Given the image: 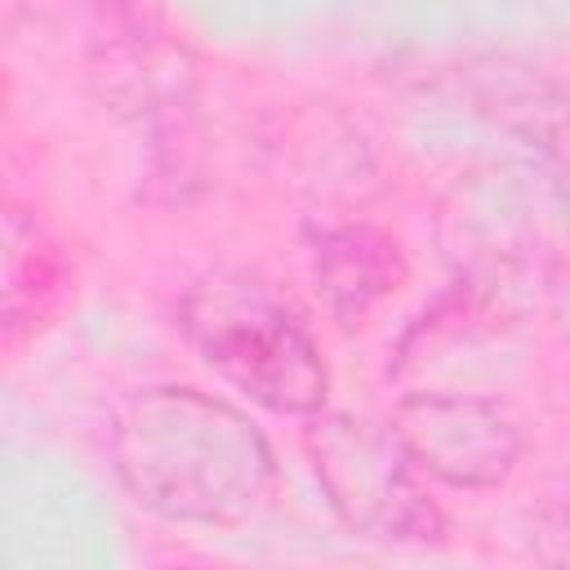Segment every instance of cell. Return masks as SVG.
Masks as SVG:
<instances>
[{
  "label": "cell",
  "mask_w": 570,
  "mask_h": 570,
  "mask_svg": "<svg viewBox=\"0 0 570 570\" xmlns=\"http://www.w3.org/2000/svg\"><path fill=\"white\" fill-rule=\"evenodd\" d=\"M71 281H76V267L67 249L45 232V223L31 209L9 205L4 209V289H0L4 338L22 343L27 334H40L62 312Z\"/></svg>",
  "instance_id": "cell-5"
},
{
  "label": "cell",
  "mask_w": 570,
  "mask_h": 570,
  "mask_svg": "<svg viewBox=\"0 0 570 570\" xmlns=\"http://www.w3.org/2000/svg\"><path fill=\"white\" fill-rule=\"evenodd\" d=\"M392 432L401 436L414 468L454 490H490L508 481L521 454L512 419L468 392H410L392 410Z\"/></svg>",
  "instance_id": "cell-4"
},
{
  "label": "cell",
  "mask_w": 570,
  "mask_h": 570,
  "mask_svg": "<svg viewBox=\"0 0 570 570\" xmlns=\"http://www.w3.org/2000/svg\"><path fill=\"white\" fill-rule=\"evenodd\" d=\"M178 325L200 361L249 401L276 414H316L325 405V361L285 298L249 276H209L183 307Z\"/></svg>",
  "instance_id": "cell-2"
},
{
  "label": "cell",
  "mask_w": 570,
  "mask_h": 570,
  "mask_svg": "<svg viewBox=\"0 0 570 570\" xmlns=\"http://www.w3.org/2000/svg\"><path fill=\"white\" fill-rule=\"evenodd\" d=\"M111 463L138 508L187 525H236L276 485L272 445L249 414L196 387L138 392L111 428Z\"/></svg>",
  "instance_id": "cell-1"
},
{
  "label": "cell",
  "mask_w": 570,
  "mask_h": 570,
  "mask_svg": "<svg viewBox=\"0 0 570 570\" xmlns=\"http://www.w3.org/2000/svg\"><path fill=\"white\" fill-rule=\"evenodd\" d=\"M312 258H316V289L325 294L330 312L343 325H356L401 281L396 245L383 232L361 227V223L321 232Z\"/></svg>",
  "instance_id": "cell-6"
},
{
  "label": "cell",
  "mask_w": 570,
  "mask_h": 570,
  "mask_svg": "<svg viewBox=\"0 0 570 570\" xmlns=\"http://www.w3.org/2000/svg\"><path fill=\"white\" fill-rule=\"evenodd\" d=\"M307 454L347 530L383 543H432L445 521L419 485V468L392 428H374L343 410H316Z\"/></svg>",
  "instance_id": "cell-3"
}]
</instances>
